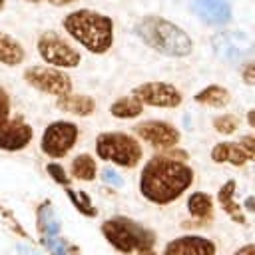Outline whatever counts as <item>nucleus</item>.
<instances>
[{
    "mask_svg": "<svg viewBox=\"0 0 255 255\" xmlns=\"http://www.w3.org/2000/svg\"><path fill=\"white\" fill-rule=\"evenodd\" d=\"M193 179L195 171L187 161H175L155 153L143 163L137 189L145 201L163 207L175 203L193 185Z\"/></svg>",
    "mask_w": 255,
    "mask_h": 255,
    "instance_id": "nucleus-1",
    "label": "nucleus"
},
{
    "mask_svg": "<svg viewBox=\"0 0 255 255\" xmlns=\"http://www.w3.org/2000/svg\"><path fill=\"white\" fill-rule=\"evenodd\" d=\"M64 32L94 56L108 54L114 46V20L112 16L92 10L78 8L62 18Z\"/></svg>",
    "mask_w": 255,
    "mask_h": 255,
    "instance_id": "nucleus-2",
    "label": "nucleus"
},
{
    "mask_svg": "<svg viewBox=\"0 0 255 255\" xmlns=\"http://www.w3.org/2000/svg\"><path fill=\"white\" fill-rule=\"evenodd\" d=\"M135 36L155 54L165 58H187L193 52L191 36L175 22L159 16L145 14L133 26Z\"/></svg>",
    "mask_w": 255,
    "mask_h": 255,
    "instance_id": "nucleus-3",
    "label": "nucleus"
},
{
    "mask_svg": "<svg viewBox=\"0 0 255 255\" xmlns=\"http://www.w3.org/2000/svg\"><path fill=\"white\" fill-rule=\"evenodd\" d=\"M104 239L120 253L131 255L139 249H151L155 245V233L128 215H114L100 225Z\"/></svg>",
    "mask_w": 255,
    "mask_h": 255,
    "instance_id": "nucleus-4",
    "label": "nucleus"
},
{
    "mask_svg": "<svg viewBox=\"0 0 255 255\" xmlns=\"http://www.w3.org/2000/svg\"><path fill=\"white\" fill-rule=\"evenodd\" d=\"M94 151L102 161L114 163L124 169H133L143 159V147L133 133L128 131H102L96 135Z\"/></svg>",
    "mask_w": 255,
    "mask_h": 255,
    "instance_id": "nucleus-5",
    "label": "nucleus"
},
{
    "mask_svg": "<svg viewBox=\"0 0 255 255\" xmlns=\"http://www.w3.org/2000/svg\"><path fill=\"white\" fill-rule=\"evenodd\" d=\"M36 52L42 58L44 64L60 70L78 68L82 64L80 50L60 32L56 30H44L36 40Z\"/></svg>",
    "mask_w": 255,
    "mask_h": 255,
    "instance_id": "nucleus-6",
    "label": "nucleus"
},
{
    "mask_svg": "<svg viewBox=\"0 0 255 255\" xmlns=\"http://www.w3.org/2000/svg\"><path fill=\"white\" fill-rule=\"evenodd\" d=\"M211 48L215 58L229 66H241L255 56V42L239 30H223L213 34Z\"/></svg>",
    "mask_w": 255,
    "mask_h": 255,
    "instance_id": "nucleus-7",
    "label": "nucleus"
},
{
    "mask_svg": "<svg viewBox=\"0 0 255 255\" xmlns=\"http://www.w3.org/2000/svg\"><path fill=\"white\" fill-rule=\"evenodd\" d=\"M78 137H80L78 124L70 120H56L44 128L40 137V149L50 159H62L76 147Z\"/></svg>",
    "mask_w": 255,
    "mask_h": 255,
    "instance_id": "nucleus-8",
    "label": "nucleus"
},
{
    "mask_svg": "<svg viewBox=\"0 0 255 255\" xmlns=\"http://www.w3.org/2000/svg\"><path fill=\"white\" fill-rule=\"evenodd\" d=\"M24 80L34 90L44 92L54 98H60L72 92V78L68 76V72L60 68H52L48 64L28 66L24 70Z\"/></svg>",
    "mask_w": 255,
    "mask_h": 255,
    "instance_id": "nucleus-9",
    "label": "nucleus"
},
{
    "mask_svg": "<svg viewBox=\"0 0 255 255\" xmlns=\"http://www.w3.org/2000/svg\"><path fill=\"white\" fill-rule=\"evenodd\" d=\"M143 106L149 108H161V110H173L179 108L183 102V94L169 82H159V80H151V82H143L139 86L133 88L131 92Z\"/></svg>",
    "mask_w": 255,
    "mask_h": 255,
    "instance_id": "nucleus-10",
    "label": "nucleus"
},
{
    "mask_svg": "<svg viewBox=\"0 0 255 255\" xmlns=\"http://www.w3.org/2000/svg\"><path fill=\"white\" fill-rule=\"evenodd\" d=\"M133 135L137 139L149 143L155 151L169 149V147L177 145L179 139H181V131L173 124H169L165 120H145V122H139L133 128Z\"/></svg>",
    "mask_w": 255,
    "mask_h": 255,
    "instance_id": "nucleus-11",
    "label": "nucleus"
},
{
    "mask_svg": "<svg viewBox=\"0 0 255 255\" xmlns=\"http://www.w3.org/2000/svg\"><path fill=\"white\" fill-rule=\"evenodd\" d=\"M34 139V129L32 126L22 118L14 116L6 124L0 126V149L8 153H16L26 149Z\"/></svg>",
    "mask_w": 255,
    "mask_h": 255,
    "instance_id": "nucleus-12",
    "label": "nucleus"
},
{
    "mask_svg": "<svg viewBox=\"0 0 255 255\" xmlns=\"http://www.w3.org/2000/svg\"><path fill=\"white\" fill-rule=\"evenodd\" d=\"M215 253H217V245L209 237L197 233L173 237L171 241L165 243L161 251V255H215Z\"/></svg>",
    "mask_w": 255,
    "mask_h": 255,
    "instance_id": "nucleus-13",
    "label": "nucleus"
},
{
    "mask_svg": "<svg viewBox=\"0 0 255 255\" xmlns=\"http://www.w3.org/2000/svg\"><path fill=\"white\" fill-rule=\"evenodd\" d=\"M191 12L205 26H225L231 22V4L229 0H191Z\"/></svg>",
    "mask_w": 255,
    "mask_h": 255,
    "instance_id": "nucleus-14",
    "label": "nucleus"
},
{
    "mask_svg": "<svg viewBox=\"0 0 255 255\" xmlns=\"http://www.w3.org/2000/svg\"><path fill=\"white\" fill-rule=\"evenodd\" d=\"M185 207L191 215V223L199 225V227H207L213 221V213H215V199L213 195L205 193V191H193L187 195Z\"/></svg>",
    "mask_w": 255,
    "mask_h": 255,
    "instance_id": "nucleus-15",
    "label": "nucleus"
},
{
    "mask_svg": "<svg viewBox=\"0 0 255 255\" xmlns=\"http://www.w3.org/2000/svg\"><path fill=\"white\" fill-rule=\"evenodd\" d=\"M235 191H237V181L235 179H227L219 187L215 199H217V205L223 209V213L227 217H231V221H235L237 225H245L247 223V217H245L243 207L235 199Z\"/></svg>",
    "mask_w": 255,
    "mask_h": 255,
    "instance_id": "nucleus-16",
    "label": "nucleus"
},
{
    "mask_svg": "<svg viewBox=\"0 0 255 255\" xmlns=\"http://www.w3.org/2000/svg\"><path fill=\"white\" fill-rule=\"evenodd\" d=\"M56 108L60 112L76 116V118H88L96 112V100L92 96H86V94L70 92L66 96L56 98Z\"/></svg>",
    "mask_w": 255,
    "mask_h": 255,
    "instance_id": "nucleus-17",
    "label": "nucleus"
},
{
    "mask_svg": "<svg viewBox=\"0 0 255 255\" xmlns=\"http://www.w3.org/2000/svg\"><path fill=\"white\" fill-rule=\"evenodd\" d=\"M209 157L213 163H231L233 167H243L249 157L237 141H219L211 147Z\"/></svg>",
    "mask_w": 255,
    "mask_h": 255,
    "instance_id": "nucleus-18",
    "label": "nucleus"
},
{
    "mask_svg": "<svg viewBox=\"0 0 255 255\" xmlns=\"http://www.w3.org/2000/svg\"><path fill=\"white\" fill-rule=\"evenodd\" d=\"M193 102L199 106H205V108L221 110V108H227L231 104V92L219 84H209L193 96Z\"/></svg>",
    "mask_w": 255,
    "mask_h": 255,
    "instance_id": "nucleus-19",
    "label": "nucleus"
},
{
    "mask_svg": "<svg viewBox=\"0 0 255 255\" xmlns=\"http://www.w3.org/2000/svg\"><path fill=\"white\" fill-rule=\"evenodd\" d=\"M26 60V50L24 46L10 34L0 32V64L2 66H20Z\"/></svg>",
    "mask_w": 255,
    "mask_h": 255,
    "instance_id": "nucleus-20",
    "label": "nucleus"
},
{
    "mask_svg": "<svg viewBox=\"0 0 255 255\" xmlns=\"http://www.w3.org/2000/svg\"><path fill=\"white\" fill-rule=\"evenodd\" d=\"M143 104L133 96H120L118 100H114L110 104V116L116 120H135L143 114Z\"/></svg>",
    "mask_w": 255,
    "mask_h": 255,
    "instance_id": "nucleus-21",
    "label": "nucleus"
},
{
    "mask_svg": "<svg viewBox=\"0 0 255 255\" xmlns=\"http://www.w3.org/2000/svg\"><path fill=\"white\" fill-rule=\"evenodd\" d=\"M36 229L42 239L60 235V219L54 215V209L50 201H44L36 209Z\"/></svg>",
    "mask_w": 255,
    "mask_h": 255,
    "instance_id": "nucleus-22",
    "label": "nucleus"
},
{
    "mask_svg": "<svg viewBox=\"0 0 255 255\" xmlns=\"http://www.w3.org/2000/svg\"><path fill=\"white\" fill-rule=\"evenodd\" d=\"M70 177L78 181H94L98 177V163L90 153H78L70 163Z\"/></svg>",
    "mask_w": 255,
    "mask_h": 255,
    "instance_id": "nucleus-23",
    "label": "nucleus"
},
{
    "mask_svg": "<svg viewBox=\"0 0 255 255\" xmlns=\"http://www.w3.org/2000/svg\"><path fill=\"white\" fill-rule=\"evenodd\" d=\"M66 195L82 215H86V217H96L98 215V209L94 207V203H92V199H90V195L86 191L74 189V187H66Z\"/></svg>",
    "mask_w": 255,
    "mask_h": 255,
    "instance_id": "nucleus-24",
    "label": "nucleus"
},
{
    "mask_svg": "<svg viewBox=\"0 0 255 255\" xmlns=\"http://www.w3.org/2000/svg\"><path fill=\"white\" fill-rule=\"evenodd\" d=\"M42 243L50 249L52 255H80V249H78L74 243H70L68 239L60 237V235H56V237H46V239H42Z\"/></svg>",
    "mask_w": 255,
    "mask_h": 255,
    "instance_id": "nucleus-25",
    "label": "nucleus"
},
{
    "mask_svg": "<svg viewBox=\"0 0 255 255\" xmlns=\"http://www.w3.org/2000/svg\"><path fill=\"white\" fill-rule=\"evenodd\" d=\"M239 128V118L233 114H219L213 118V129L221 135H231Z\"/></svg>",
    "mask_w": 255,
    "mask_h": 255,
    "instance_id": "nucleus-26",
    "label": "nucleus"
},
{
    "mask_svg": "<svg viewBox=\"0 0 255 255\" xmlns=\"http://www.w3.org/2000/svg\"><path fill=\"white\" fill-rule=\"evenodd\" d=\"M46 171H48V175H50L58 185H62V187H70L72 177H70V173H66V169L62 167V163H58V161H50V163H46Z\"/></svg>",
    "mask_w": 255,
    "mask_h": 255,
    "instance_id": "nucleus-27",
    "label": "nucleus"
},
{
    "mask_svg": "<svg viewBox=\"0 0 255 255\" xmlns=\"http://www.w3.org/2000/svg\"><path fill=\"white\" fill-rule=\"evenodd\" d=\"M10 112H12L10 94H8V90L4 86H0V126L10 120Z\"/></svg>",
    "mask_w": 255,
    "mask_h": 255,
    "instance_id": "nucleus-28",
    "label": "nucleus"
},
{
    "mask_svg": "<svg viewBox=\"0 0 255 255\" xmlns=\"http://www.w3.org/2000/svg\"><path fill=\"white\" fill-rule=\"evenodd\" d=\"M241 80L247 86H255V58L241 64Z\"/></svg>",
    "mask_w": 255,
    "mask_h": 255,
    "instance_id": "nucleus-29",
    "label": "nucleus"
},
{
    "mask_svg": "<svg viewBox=\"0 0 255 255\" xmlns=\"http://www.w3.org/2000/svg\"><path fill=\"white\" fill-rule=\"evenodd\" d=\"M237 143L243 147V151L247 153L249 161H255V133H245V135H241Z\"/></svg>",
    "mask_w": 255,
    "mask_h": 255,
    "instance_id": "nucleus-30",
    "label": "nucleus"
},
{
    "mask_svg": "<svg viewBox=\"0 0 255 255\" xmlns=\"http://www.w3.org/2000/svg\"><path fill=\"white\" fill-rule=\"evenodd\" d=\"M100 177H102L104 183H108V185H112V187H122V185H124V179H122V177L118 175V171L112 169V167H104V171L100 173Z\"/></svg>",
    "mask_w": 255,
    "mask_h": 255,
    "instance_id": "nucleus-31",
    "label": "nucleus"
},
{
    "mask_svg": "<svg viewBox=\"0 0 255 255\" xmlns=\"http://www.w3.org/2000/svg\"><path fill=\"white\" fill-rule=\"evenodd\" d=\"M157 153H161L169 159H175V161H187L189 159V151L183 149V147H177V145H173L169 149H163V151H157Z\"/></svg>",
    "mask_w": 255,
    "mask_h": 255,
    "instance_id": "nucleus-32",
    "label": "nucleus"
},
{
    "mask_svg": "<svg viewBox=\"0 0 255 255\" xmlns=\"http://www.w3.org/2000/svg\"><path fill=\"white\" fill-rule=\"evenodd\" d=\"M233 255H255V243H247V245H241Z\"/></svg>",
    "mask_w": 255,
    "mask_h": 255,
    "instance_id": "nucleus-33",
    "label": "nucleus"
},
{
    "mask_svg": "<svg viewBox=\"0 0 255 255\" xmlns=\"http://www.w3.org/2000/svg\"><path fill=\"white\" fill-rule=\"evenodd\" d=\"M243 211H249V213H255V195H249L245 197V203H243Z\"/></svg>",
    "mask_w": 255,
    "mask_h": 255,
    "instance_id": "nucleus-34",
    "label": "nucleus"
},
{
    "mask_svg": "<svg viewBox=\"0 0 255 255\" xmlns=\"http://www.w3.org/2000/svg\"><path fill=\"white\" fill-rule=\"evenodd\" d=\"M44 2H48L50 6H56V8H64V6H70L78 0H44Z\"/></svg>",
    "mask_w": 255,
    "mask_h": 255,
    "instance_id": "nucleus-35",
    "label": "nucleus"
},
{
    "mask_svg": "<svg viewBox=\"0 0 255 255\" xmlns=\"http://www.w3.org/2000/svg\"><path fill=\"white\" fill-rule=\"evenodd\" d=\"M16 249H18V253H20V255H38V253H36L32 247L22 245V243H18V245H16Z\"/></svg>",
    "mask_w": 255,
    "mask_h": 255,
    "instance_id": "nucleus-36",
    "label": "nucleus"
},
{
    "mask_svg": "<svg viewBox=\"0 0 255 255\" xmlns=\"http://www.w3.org/2000/svg\"><path fill=\"white\" fill-rule=\"evenodd\" d=\"M247 124L255 129V108H251V110L247 112Z\"/></svg>",
    "mask_w": 255,
    "mask_h": 255,
    "instance_id": "nucleus-37",
    "label": "nucleus"
},
{
    "mask_svg": "<svg viewBox=\"0 0 255 255\" xmlns=\"http://www.w3.org/2000/svg\"><path fill=\"white\" fill-rule=\"evenodd\" d=\"M135 255H157V253L151 247V249H139V251H135Z\"/></svg>",
    "mask_w": 255,
    "mask_h": 255,
    "instance_id": "nucleus-38",
    "label": "nucleus"
},
{
    "mask_svg": "<svg viewBox=\"0 0 255 255\" xmlns=\"http://www.w3.org/2000/svg\"><path fill=\"white\" fill-rule=\"evenodd\" d=\"M6 8V0H0V12Z\"/></svg>",
    "mask_w": 255,
    "mask_h": 255,
    "instance_id": "nucleus-39",
    "label": "nucleus"
},
{
    "mask_svg": "<svg viewBox=\"0 0 255 255\" xmlns=\"http://www.w3.org/2000/svg\"><path fill=\"white\" fill-rule=\"evenodd\" d=\"M24 2H30V4H38V2H44V0H24Z\"/></svg>",
    "mask_w": 255,
    "mask_h": 255,
    "instance_id": "nucleus-40",
    "label": "nucleus"
}]
</instances>
